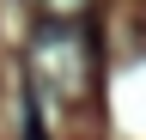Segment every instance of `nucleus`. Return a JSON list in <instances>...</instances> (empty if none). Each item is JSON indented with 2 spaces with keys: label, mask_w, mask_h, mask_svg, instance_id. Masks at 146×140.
Returning <instances> with one entry per match:
<instances>
[{
  "label": "nucleus",
  "mask_w": 146,
  "mask_h": 140,
  "mask_svg": "<svg viewBox=\"0 0 146 140\" xmlns=\"http://www.w3.org/2000/svg\"><path fill=\"white\" fill-rule=\"evenodd\" d=\"M31 67L61 104H79L85 85H91V43H85V31L79 25H43L36 43H31Z\"/></svg>",
  "instance_id": "f257e3e1"
}]
</instances>
